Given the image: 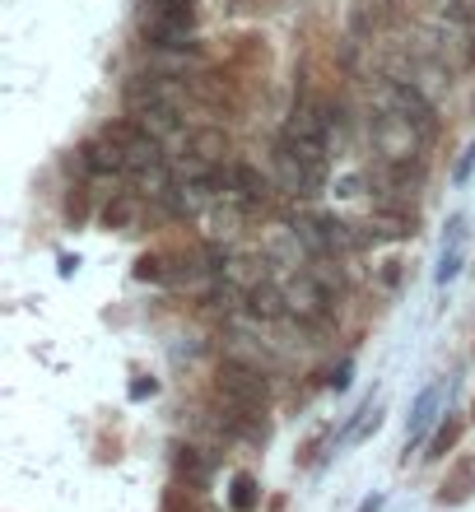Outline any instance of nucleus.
Here are the masks:
<instances>
[{
  "label": "nucleus",
  "instance_id": "obj_8",
  "mask_svg": "<svg viewBox=\"0 0 475 512\" xmlns=\"http://www.w3.org/2000/svg\"><path fill=\"white\" fill-rule=\"evenodd\" d=\"M187 154L205 163H229L233 140L224 126H196V131H187Z\"/></svg>",
  "mask_w": 475,
  "mask_h": 512
},
{
  "label": "nucleus",
  "instance_id": "obj_1",
  "mask_svg": "<svg viewBox=\"0 0 475 512\" xmlns=\"http://www.w3.org/2000/svg\"><path fill=\"white\" fill-rule=\"evenodd\" d=\"M275 168H280V187L308 201V196H322L331 159H326V145H313V140H299V135L285 131L275 140Z\"/></svg>",
  "mask_w": 475,
  "mask_h": 512
},
{
  "label": "nucleus",
  "instance_id": "obj_21",
  "mask_svg": "<svg viewBox=\"0 0 475 512\" xmlns=\"http://www.w3.org/2000/svg\"><path fill=\"white\" fill-rule=\"evenodd\" d=\"M66 215L80 224V219H84V196H70V201H66Z\"/></svg>",
  "mask_w": 475,
  "mask_h": 512
},
{
  "label": "nucleus",
  "instance_id": "obj_5",
  "mask_svg": "<svg viewBox=\"0 0 475 512\" xmlns=\"http://www.w3.org/2000/svg\"><path fill=\"white\" fill-rule=\"evenodd\" d=\"M103 135H108L112 145L126 154V168H131V173H145V168H159V163H168V154H163V135H154L150 126H140L136 117L108 122V126H103Z\"/></svg>",
  "mask_w": 475,
  "mask_h": 512
},
{
  "label": "nucleus",
  "instance_id": "obj_15",
  "mask_svg": "<svg viewBox=\"0 0 475 512\" xmlns=\"http://www.w3.org/2000/svg\"><path fill=\"white\" fill-rule=\"evenodd\" d=\"M257 480L252 475H233V489H229V508L233 512H257Z\"/></svg>",
  "mask_w": 475,
  "mask_h": 512
},
{
  "label": "nucleus",
  "instance_id": "obj_2",
  "mask_svg": "<svg viewBox=\"0 0 475 512\" xmlns=\"http://www.w3.org/2000/svg\"><path fill=\"white\" fill-rule=\"evenodd\" d=\"M373 108L387 112V117H396V122H406L424 145L438 135V112L415 80H378L373 84Z\"/></svg>",
  "mask_w": 475,
  "mask_h": 512
},
{
  "label": "nucleus",
  "instance_id": "obj_9",
  "mask_svg": "<svg viewBox=\"0 0 475 512\" xmlns=\"http://www.w3.org/2000/svg\"><path fill=\"white\" fill-rule=\"evenodd\" d=\"M150 210V201L140 196V191H112V201L103 205V224L108 229H122V233H131L140 224V215Z\"/></svg>",
  "mask_w": 475,
  "mask_h": 512
},
{
  "label": "nucleus",
  "instance_id": "obj_23",
  "mask_svg": "<svg viewBox=\"0 0 475 512\" xmlns=\"http://www.w3.org/2000/svg\"><path fill=\"white\" fill-rule=\"evenodd\" d=\"M163 5H196V0H163Z\"/></svg>",
  "mask_w": 475,
  "mask_h": 512
},
{
  "label": "nucleus",
  "instance_id": "obj_3",
  "mask_svg": "<svg viewBox=\"0 0 475 512\" xmlns=\"http://www.w3.org/2000/svg\"><path fill=\"white\" fill-rule=\"evenodd\" d=\"M215 396L229 415H247V419H266V401H271V382L257 364L229 359L215 378Z\"/></svg>",
  "mask_w": 475,
  "mask_h": 512
},
{
  "label": "nucleus",
  "instance_id": "obj_19",
  "mask_svg": "<svg viewBox=\"0 0 475 512\" xmlns=\"http://www.w3.org/2000/svg\"><path fill=\"white\" fill-rule=\"evenodd\" d=\"M154 391H159V382H145V378H140V382H131V401H145V396H154Z\"/></svg>",
  "mask_w": 475,
  "mask_h": 512
},
{
  "label": "nucleus",
  "instance_id": "obj_7",
  "mask_svg": "<svg viewBox=\"0 0 475 512\" xmlns=\"http://www.w3.org/2000/svg\"><path fill=\"white\" fill-rule=\"evenodd\" d=\"M80 173L89 177V182H98V187H112L117 177H131V168H126L122 149L112 145L108 135H98V140L80 145Z\"/></svg>",
  "mask_w": 475,
  "mask_h": 512
},
{
  "label": "nucleus",
  "instance_id": "obj_20",
  "mask_svg": "<svg viewBox=\"0 0 475 512\" xmlns=\"http://www.w3.org/2000/svg\"><path fill=\"white\" fill-rule=\"evenodd\" d=\"M326 387H336V391H345V387H350V364H340L336 373L326 378Z\"/></svg>",
  "mask_w": 475,
  "mask_h": 512
},
{
  "label": "nucleus",
  "instance_id": "obj_17",
  "mask_svg": "<svg viewBox=\"0 0 475 512\" xmlns=\"http://www.w3.org/2000/svg\"><path fill=\"white\" fill-rule=\"evenodd\" d=\"M462 419H448V424H443V429L434 433V443H429V457H448L452 447H457V438H462Z\"/></svg>",
  "mask_w": 475,
  "mask_h": 512
},
{
  "label": "nucleus",
  "instance_id": "obj_22",
  "mask_svg": "<svg viewBox=\"0 0 475 512\" xmlns=\"http://www.w3.org/2000/svg\"><path fill=\"white\" fill-rule=\"evenodd\" d=\"M471 163H475V149H471V154H466L462 163H457V182H466V173H471Z\"/></svg>",
  "mask_w": 475,
  "mask_h": 512
},
{
  "label": "nucleus",
  "instance_id": "obj_6",
  "mask_svg": "<svg viewBox=\"0 0 475 512\" xmlns=\"http://www.w3.org/2000/svg\"><path fill=\"white\" fill-rule=\"evenodd\" d=\"M285 303H289V317L317 326L331 317L336 294H331V284H326L317 270H299V275H289V284H285Z\"/></svg>",
  "mask_w": 475,
  "mask_h": 512
},
{
  "label": "nucleus",
  "instance_id": "obj_16",
  "mask_svg": "<svg viewBox=\"0 0 475 512\" xmlns=\"http://www.w3.org/2000/svg\"><path fill=\"white\" fill-rule=\"evenodd\" d=\"M168 261H173V256H163V252H150V256H140V261H136V280H154V284L173 280L177 270H168Z\"/></svg>",
  "mask_w": 475,
  "mask_h": 512
},
{
  "label": "nucleus",
  "instance_id": "obj_4",
  "mask_svg": "<svg viewBox=\"0 0 475 512\" xmlns=\"http://www.w3.org/2000/svg\"><path fill=\"white\" fill-rule=\"evenodd\" d=\"M140 33L154 52H187L191 33H196V5H163V0H145V19Z\"/></svg>",
  "mask_w": 475,
  "mask_h": 512
},
{
  "label": "nucleus",
  "instance_id": "obj_14",
  "mask_svg": "<svg viewBox=\"0 0 475 512\" xmlns=\"http://www.w3.org/2000/svg\"><path fill=\"white\" fill-rule=\"evenodd\" d=\"M471 489H475V466H471V461H462V466H457V475H452V480H443L438 503H466V499H471Z\"/></svg>",
  "mask_w": 475,
  "mask_h": 512
},
{
  "label": "nucleus",
  "instance_id": "obj_11",
  "mask_svg": "<svg viewBox=\"0 0 475 512\" xmlns=\"http://www.w3.org/2000/svg\"><path fill=\"white\" fill-rule=\"evenodd\" d=\"M173 466H177V480H187V489H205V480H210V457L191 443H182L173 452Z\"/></svg>",
  "mask_w": 475,
  "mask_h": 512
},
{
  "label": "nucleus",
  "instance_id": "obj_18",
  "mask_svg": "<svg viewBox=\"0 0 475 512\" xmlns=\"http://www.w3.org/2000/svg\"><path fill=\"white\" fill-rule=\"evenodd\" d=\"M452 14H457L462 24H471V28H475V0H452Z\"/></svg>",
  "mask_w": 475,
  "mask_h": 512
},
{
  "label": "nucleus",
  "instance_id": "obj_13",
  "mask_svg": "<svg viewBox=\"0 0 475 512\" xmlns=\"http://www.w3.org/2000/svg\"><path fill=\"white\" fill-rule=\"evenodd\" d=\"M247 308L275 322V317H289V303H285V289H275V284H252L247 289Z\"/></svg>",
  "mask_w": 475,
  "mask_h": 512
},
{
  "label": "nucleus",
  "instance_id": "obj_12",
  "mask_svg": "<svg viewBox=\"0 0 475 512\" xmlns=\"http://www.w3.org/2000/svg\"><path fill=\"white\" fill-rule=\"evenodd\" d=\"M438 396L443 391L438 387H424L420 401H415V410H410V433H406V452L410 447H420V438L429 433V424H434V410H438Z\"/></svg>",
  "mask_w": 475,
  "mask_h": 512
},
{
  "label": "nucleus",
  "instance_id": "obj_10",
  "mask_svg": "<svg viewBox=\"0 0 475 512\" xmlns=\"http://www.w3.org/2000/svg\"><path fill=\"white\" fill-rule=\"evenodd\" d=\"M462 256H466V219H448V238H443V256H438V284H448L462 275Z\"/></svg>",
  "mask_w": 475,
  "mask_h": 512
}]
</instances>
